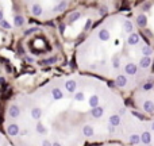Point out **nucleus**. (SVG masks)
I'll return each mask as SVG.
<instances>
[{
	"instance_id": "9d476101",
	"label": "nucleus",
	"mask_w": 154,
	"mask_h": 146,
	"mask_svg": "<svg viewBox=\"0 0 154 146\" xmlns=\"http://www.w3.org/2000/svg\"><path fill=\"white\" fill-rule=\"evenodd\" d=\"M104 1H106L110 7H112V10H116L118 8V3L119 1H122V0H104Z\"/></svg>"
},
{
	"instance_id": "f257e3e1",
	"label": "nucleus",
	"mask_w": 154,
	"mask_h": 146,
	"mask_svg": "<svg viewBox=\"0 0 154 146\" xmlns=\"http://www.w3.org/2000/svg\"><path fill=\"white\" fill-rule=\"evenodd\" d=\"M130 107L96 76L49 75L7 99L0 128L18 146H77L124 142Z\"/></svg>"
},
{
	"instance_id": "0eeeda50",
	"label": "nucleus",
	"mask_w": 154,
	"mask_h": 146,
	"mask_svg": "<svg viewBox=\"0 0 154 146\" xmlns=\"http://www.w3.org/2000/svg\"><path fill=\"white\" fill-rule=\"evenodd\" d=\"M128 12L139 31L154 48V0H138Z\"/></svg>"
},
{
	"instance_id": "f03ea898",
	"label": "nucleus",
	"mask_w": 154,
	"mask_h": 146,
	"mask_svg": "<svg viewBox=\"0 0 154 146\" xmlns=\"http://www.w3.org/2000/svg\"><path fill=\"white\" fill-rule=\"evenodd\" d=\"M77 71L96 76L124 97L154 69V48L128 10L111 11L73 49Z\"/></svg>"
},
{
	"instance_id": "39448f33",
	"label": "nucleus",
	"mask_w": 154,
	"mask_h": 146,
	"mask_svg": "<svg viewBox=\"0 0 154 146\" xmlns=\"http://www.w3.org/2000/svg\"><path fill=\"white\" fill-rule=\"evenodd\" d=\"M127 106L142 116H154V69L127 96Z\"/></svg>"
},
{
	"instance_id": "9b49d317",
	"label": "nucleus",
	"mask_w": 154,
	"mask_h": 146,
	"mask_svg": "<svg viewBox=\"0 0 154 146\" xmlns=\"http://www.w3.org/2000/svg\"><path fill=\"white\" fill-rule=\"evenodd\" d=\"M127 1H130V3H132V4H134V3H135V1H138V0H127Z\"/></svg>"
},
{
	"instance_id": "423d86ee",
	"label": "nucleus",
	"mask_w": 154,
	"mask_h": 146,
	"mask_svg": "<svg viewBox=\"0 0 154 146\" xmlns=\"http://www.w3.org/2000/svg\"><path fill=\"white\" fill-rule=\"evenodd\" d=\"M123 143L154 145V116H142L130 107L128 128Z\"/></svg>"
},
{
	"instance_id": "20e7f679",
	"label": "nucleus",
	"mask_w": 154,
	"mask_h": 146,
	"mask_svg": "<svg viewBox=\"0 0 154 146\" xmlns=\"http://www.w3.org/2000/svg\"><path fill=\"white\" fill-rule=\"evenodd\" d=\"M80 0H20L28 18L39 23H54L79 4Z\"/></svg>"
},
{
	"instance_id": "7ed1b4c3",
	"label": "nucleus",
	"mask_w": 154,
	"mask_h": 146,
	"mask_svg": "<svg viewBox=\"0 0 154 146\" xmlns=\"http://www.w3.org/2000/svg\"><path fill=\"white\" fill-rule=\"evenodd\" d=\"M31 22L20 0H0V48Z\"/></svg>"
},
{
	"instance_id": "1a4fd4ad",
	"label": "nucleus",
	"mask_w": 154,
	"mask_h": 146,
	"mask_svg": "<svg viewBox=\"0 0 154 146\" xmlns=\"http://www.w3.org/2000/svg\"><path fill=\"white\" fill-rule=\"evenodd\" d=\"M0 145H11V141L8 139V137L5 135V133L0 128Z\"/></svg>"
},
{
	"instance_id": "6e6552de",
	"label": "nucleus",
	"mask_w": 154,
	"mask_h": 146,
	"mask_svg": "<svg viewBox=\"0 0 154 146\" xmlns=\"http://www.w3.org/2000/svg\"><path fill=\"white\" fill-rule=\"evenodd\" d=\"M14 92V73L8 61L0 54V116L4 104Z\"/></svg>"
}]
</instances>
